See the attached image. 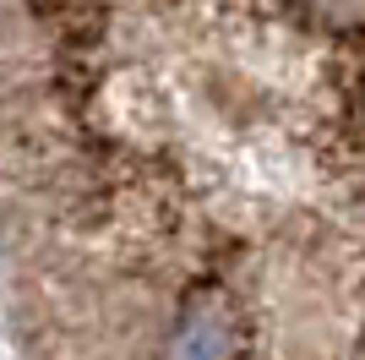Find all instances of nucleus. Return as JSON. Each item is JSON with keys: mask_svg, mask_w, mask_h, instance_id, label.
Segmentation results:
<instances>
[{"mask_svg": "<svg viewBox=\"0 0 365 360\" xmlns=\"http://www.w3.org/2000/svg\"><path fill=\"white\" fill-rule=\"evenodd\" d=\"M229 349H235V328H229V316L218 306L191 311L169 339V360H224Z\"/></svg>", "mask_w": 365, "mask_h": 360, "instance_id": "obj_1", "label": "nucleus"}]
</instances>
